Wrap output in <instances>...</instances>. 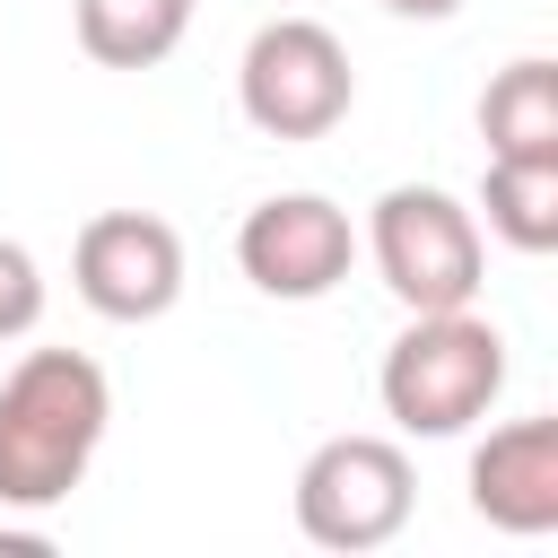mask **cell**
Here are the masks:
<instances>
[{
    "instance_id": "obj_1",
    "label": "cell",
    "mask_w": 558,
    "mask_h": 558,
    "mask_svg": "<svg viewBox=\"0 0 558 558\" xmlns=\"http://www.w3.org/2000/svg\"><path fill=\"white\" fill-rule=\"evenodd\" d=\"M113 427V384L87 349H26L0 375V506H61Z\"/></svg>"
},
{
    "instance_id": "obj_2",
    "label": "cell",
    "mask_w": 558,
    "mask_h": 558,
    "mask_svg": "<svg viewBox=\"0 0 558 558\" xmlns=\"http://www.w3.org/2000/svg\"><path fill=\"white\" fill-rule=\"evenodd\" d=\"M506 392V331L471 305L410 314L375 366V401L401 436H471Z\"/></svg>"
},
{
    "instance_id": "obj_3",
    "label": "cell",
    "mask_w": 558,
    "mask_h": 558,
    "mask_svg": "<svg viewBox=\"0 0 558 558\" xmlns=\"http://www.w3.org/2000/svg\"><path fill=\"white\" fill-rule=\"evenodd\" d=\"M366 262L392 288L401 314H453L480 296L488 279V244H480V209L453 201L445 183H392L366 209Z\"/></svg>"
},
{
    "instance_id": "obj_4",
    "label": "cell",
    "mask_w": 558,
    "mask_h": 558,
    "mask_svg": "<svg viewBox=\"0 0 558 558\" xmlns=\"http://www.w3.org/2000/svg\"><path fill=\"white\" fill-rule=\"evenodd\" d=\"M235 105L262 140H323L349 122L357 105V70H349V44L323 26V17H270L244 61H235Z\"/></svg>"
},
{
    "instance_id": "obj_5",
    "label": "cell",
    "mask_w": 558,
    "mask_h": 558,
    "mask_svg": "<svg viewBox=\"0 0 558 558\" xmlns=\"http://www.w3.org/2000/svg\"><path fill=\"white\" fill-rule=\"evenodd\" d=\"M296 532L314 549H384L401 541L410 506H418V471L392 436H323L296 471Z\"/></svg>"
},
{
    "instance_id": "obj_6",
    "label": "cell",
    "mask_w": 558,
    "mask_h": 558,
    "mask_svg": "<svg viewBox=\"0 0 558 558\" xmlns=\"http://www.w3.org/2000/svg\"><path fill=\"white\" fill-rule=\"evenodd\" d=\"M349 262H357V227H349V209L323 201V192H270V201H253L244 227H235V270H244L262 296H279V305L331 296V288L349 279Z\"/></svg>"
},
{
    "instance_id": "obj_7",
    "label": "cell",
    "mask_w": 558,
    "mask_h": 558,
    "mask_svg": "<svg viewBox=\"0 0 558 558\" xmlns=\"http://www.w3.org/2000/svg\"><path fill=\"white\" fill-rule=\"evenodd\" d=\"M70 288L105 323H157L183 296V235L157 209H96L70 244Z\"/></svg>"
},
{
    "instance_id": "obj_8",
    "label": "cell",
    "mask_w": 558,
    "mask_h": 558,
    "mask_svg": "<svg viewBox=\"0 0 558 558\" xmlns=\"http://www.w3.org/2000/svg\"><path fill=\"white\" fill-rule=\"evenodd\" d=\"M471 514L514 532V541H541L558 532V418H506L471 445Z\"/></svg>"
},
{
    "instance_id": "obj_9",
    "label": "cell",
    "mask_w": 558,
    "mask_h": 558,
    "mask_svg": "<svg viewBox=\"0 0 558 558\" xmlns=\"http://www.w3.org/2000/svg\"><path fill=\"white\" fill-rule=\"evenodd\" d=\"M480 140L488 157H558V61L523 52L480 87Z\"/></svg>"
},
{
    "instance_id": "obj_10",
    "label": "cell",
    "mask_w": 558,
    "mask_h": 558,
    "mask_svg": "<svg viewBox=\"0 0 558 558\" xmlns=\"http://www.w3.org/2000/svg\"><path fill=\"white\" fill-rule=\"evenodd\" d=\"M70 26L96 70H157L183 44L192 0H70Z\"/></svg>"
},
{
    "instance_id": "obj_11",
    "label": "cell",
    "mask_w": 558,
    "mask_h": 558,
    "mask_svg": "<svg viewBox=\"0 0 558 558\" xmlns=\"http://www.w3.org/2000/svg\"><path fill=\"white\" fill-rule=\"evenodd\" d=\"M480 209H488V235L514 244V253H558V157H488L480 174Z\"/></svg>"
},
{
    "instance_id": "obj_12",
    "label": "cell",
    "mask_w": 558,
    "mask_h": 558,
    "mask_svg": "<svg viewBox=\"0 0 558 558\" xmlns=\"http://www.w3.org/2000/svg\"><path fill=\"white\" fill-rule=\"evenodd\" d=\"M44 323V270L17 235H0V340H26Z\"/></svg>"
},
{
    "instance_id": "obj_13",
    "label": "cell",
    "mask_w": 558,
    "mask_h": 558,
    "mask_svg": "<svg viewBox=\"0 0 558 558\" xmlns=\"http://www.w3.org/2000/svg\"><path fill=\"white\" fill-rule=\"evenodd\" d=\"M384 9H392V17H418V26H436V17H453L462 0H384Z\"/></svg>"
}]
</instances>
